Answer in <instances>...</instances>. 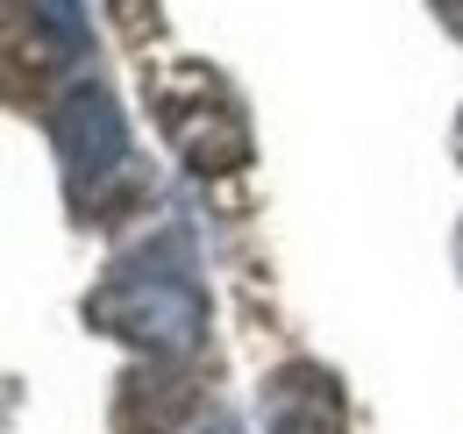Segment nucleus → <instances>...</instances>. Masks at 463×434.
<instances>
[{"mask_svg":"<svg viewBox=\"0 0 463 434\" xmlns=\"http://www.w3.org/2000/svg\"><path fill=\"white\" fill-rule=\"evenodd\" d=\"M86 321L150 349V356H185L200 335H207V299L193 285V264H185V242H165V250H143V257H121L108 285L86 299Z\"/></svg>","mask_w":463,"mask_h":434,"instance_id":"obj_1","label":"nucleus"},{"mask_svg":"<svg viewBox=\"0 0 463 434\" xmlns=\"http://www.w3.org/2000/svg\"><path fill=\"white\" fill-rule=\"evenodd\" d=\"M150 100H157V121H165L172 150L193 171L229 178V171L250 164V114L222 86V71H207V64H157L150 71Z\"/></svg>","mask_w":463,"mask_h":434,"instance_id":"obj_2","label":"nucleus"},{"mask_svg":"<svg viewBox=\"0 0 463 434\" xmlns=\"http://www.w3.org/2000/svg\"><path fill=\"white\" fill-rule=\"evenodd\" d=\"M51 136H58V157H64V178L86 207H108V185L128 178V128H121V108L108 86L79 79L64 86L58 114H51Z\"/></svg>","mask_w":463,"mask_h":434,"instance_id":"obj_3","label":"nucleus"},{"mask_svg":"<svg viewBox=\"0 0 463 434\" xmlns=\"http://www.w3.org/2000/svg\"><path fill=\"white\" fill-rule=\"evenodd\" d=\"M264 428L271 434H343L349 428V406H343V384L328 378L321 363H279L264 392Z\"/></svg>","mask_w":463,"mask_h":434,"instance_id":"obj_4","label":"nucleus"},{"mask_svg":"<svg viewBox=\"0 0 463 434\" xmlns=\"http://www.w3.org/2000/svg\"><path fill=\"white\" fill-rule=\"evenodd\" d=\"M29 14H36V29L51 36L58 57H86V14H79V0H29Z\"/></svg>","mask_w":463,"mask_h":434,"instance_id":"obj_5","label":"nucleus"},{"mask_svg":"<svg viewBox=\"0 0 463 434\" xmlns=\"http://www.w3.org/2000/svg\"><path fill=\"white\" fill-rule=\"evenodd\" d=\"M108 14H115L128 36H150L157 29V0H108Z\"/></svg>","mask_w":463,"mask_h":434,"instance_id":"obj_6","label":"nucleus"},{"mask_svg":"<svg viewBox=\"0 0 463 434\" xmlns=\"http://www.w3.org/2000/svg\"><path fill=\"white\" fill-rule=\"evenodd\" d=\"M435 7H442V22H449V29L463 36V0H435Z\"/></svg>","mask_w":463,"mask_h":434,"instance_id":"obj_7","label":"nucleus"},{"mask_svg":"<svg viewBox=\"0 0 463 434\" xmlns=\"http://www.w3.org/2000/svg\"><path fill=\"white\" fill-rule=\"evenodd\" d=\"M457 271H463V228H457Z\"/></svg>","mask_w":463,"mask_h":434,"instance_id":"obj_8","label":"nucleus"},{"mask_svg":"<svg viewBox=\"0 0 463 434\" xmlns=\"http://www.w3.org/2000/svg\"><path fill=\"white\" fill-rule=\"evenodd\" d=\"M457 150H463V121H457Z\"/></svg>","mask_w":463,"mask_h":434,"instance_id":"obj_9","label":"nucleus"},{"mask_svg":"<svg viewBox=\"0 0 463 434\" xmlns=\"http://www.w3.org/2000/svg\"><path fill=\"white\" fill-rule=\"evenodd\" d=\"M200 434H222V428H200Z\"/></svg>","mask_w":463,"mask_h":434,"instance_id":"obj_10","label":"nucleus"}]
</instances>
